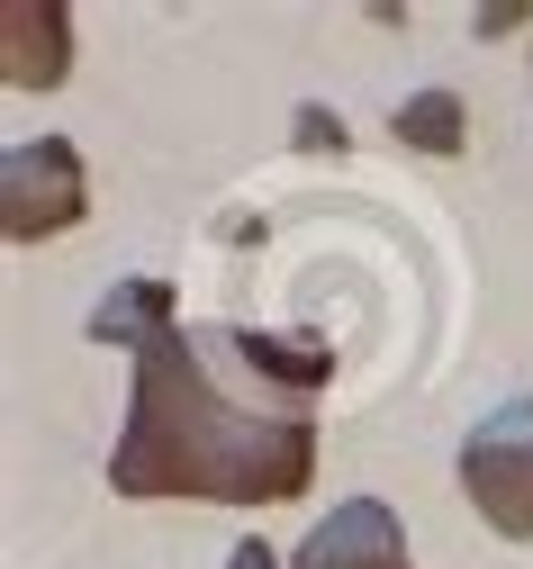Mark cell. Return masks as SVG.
Listing matches in <instances>:
<instances>
[{
	"label": "cell",
	"mask_w": 533,
	"mask_h": 569,
	"mask_svg": "<svg viewBox=\"0 0 533 569\" xmlns=\"http://www.w3.org/2000/svg\"><path fill=\"white\" fill-rule=\"evenodd\" d=\"M317 343L245 326H155L136 343L127 435L109 452L118 497H208V507H289L317 479Z\"/></svg>",
	"instance_id": "cell-1"
},
{
	"label": "cell",
	"mask_w": 533,
	"mask_h": 569,
	"mask_svg": "<svg viewBox=\"0 0 533 569\" xmlns=\"http://www.w3.org/2000/svg\"><path fill=\"white\" fill-rule=\"evenodd\" d=\"M462 488L488 516V533L533 542V398H506L462 435Z\"/></svg>",
	"instance_id": "cell-2"
},
{
	"label": "cell",
	"mask_w": 533,
	"mask_h": 569,
	"mask_svg": "<svg viewBox=\"0 0 533 569\" xmlns=\"http://www.w3.org/2000/svg\"><path fill=\"white\" fill-rule=\"evenodd\" d=\"M82 154L63 146V136H46V146H10L0 154V227H10L19 244H46L63 227H82Z\"/></svg>",
	"instance_id": "cell-3"
},
{
	"label": "cell",
	"mask_w": 533,
	"mask_h": 569,
	"mask_svg": "<svg viewBox=\"0 0 533 569\" xmlns=\"http://www.w3.org/2000/svg\"><path fill=\"white\" fill-rule=\"evenodd\" d=\"M298 569H416L407 560V533L379 497H344V507L298 542Z\"/></svg>",
	"instance_id": "cell-4"
},
{
	"label": "cell",
	"mask_w": 533,
	"mask_h": 569,
	"mask_svg": "<svg viewBox=\"0 0 533 569\" xmlns=\"http://www.w3.org/2000/svg\"><path fill=\"white\" fill-rule=\"evenodd\" d=\"M0 37H10V54H0V73H10L19 91L55 82L63 73V10H37V0H19V10H0Z\"/></svg>",
	"instance_id": "cell-5"
},
{
	"label": "cell",
	"mask_w": 533,
	"mask_h": 569,
	"mask_svg": "<svg viewBox=\"0 0 533 569\" xmlns=\"http://www.w3.org/2000/svg\"><path fill=\"white\" fill-rule=\"evenodd\" d=\"M398 146H407V154H462V146H471L462 91H416V100L398 109Z\"/></svg>",
	"instance_id": "cell-6"
},
{
	"label": "cell",
	"mask_w": 533,
	"mask_h": 569,
	"mask_svg": "<svg viewBox=\"0 0 533 569\" xmlns=\"http://www.w3.org/2000/svg\"><path fill=\"white\" fill-rule=\"evenodd\" d=\"M155 326H172V290L164 280H127V290H109V308L91 317L100 343H145Z\"/></svg>",
	"instance_id": "cell-7"
},
{
	"label": "cell",
	"mask_w": 533,
	"mask_h": 569,
	"mask_svg": "<svg viewBox=\"0 0 533 569\" xmlns=\"http://www.w3.org/2000/svg\"><path fill=\"white\" fill-rule=\"evenodd\" d=\"M226 569H280V560H272V542H236V560H226Z\"/></svg>",
	"instance_id": "cell-8"
}]
</instances>
